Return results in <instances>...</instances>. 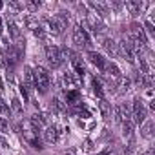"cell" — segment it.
Masks as SVG:
<instances>
[{"label":"cell","instance_id":"obj_1","mask_svg":"<svg viewBox=\"0 0 155 155\" xmlns=\"http://www.w3.org/2000/svg\"><path fill=\"white\" fill-rule=\"evenodd\" d=\"M33 79H35V88L40 91V93H48L49 90V73L42 68V66H37L33 69Z\"/></svg>","mask_w":155,"mask_h":155},{"label":"cell","instance_id":"obj_2","mask_svg":"<svg viewBox=\"0 0 155 155\" xmlns=\"http://www.w3.org/2000/svg\"><path fill=\"white\" fill-rule=\"evenodd\" d=\"M46 26H48V29H49L53 35H62V31H64L66 26H68V18H66L64 13H60V15H55V17L46 18Z\"/></svg>","mask_w":155,"mask_h":155},{"label":"cell","instance_id":"obj_3","mask_svg":"<svg viewBox=\"0 0 155 155\" xmlns=\"http://www.w3.org/2000/svg\"><path fill=\"white\" fill-rule=\"evenodd\" d=\"M46 58H48V62H49V66L53 69L60 68L62 62H64L62 53H60V48H57V46H48L46 48Z\"/></svg>","mask_w":155,"mask_h":155},{"label":"cell","instance_id":"obj_4","mask_svg":"<svg viewBox=\"0 0 155 155\" xmlns=\"http://www.w3.org/2000/svg\"><path fill=\"white\" fill-rule=\"evenodd\" d=\"M73 42L77 48H88L90 46V37L86 33V29H82L81 26H77L73 31Z\"/></svg>","mask_w":155,"mask_h":155},{"label":"cell","instance_id":"obj_5","mask_svg":"<svg viewBox=\"0 0 155 155\" xmlns=\"http://www.w3.org/2000/svg\"><path fill=\"white\" fill-rule=\"evenodd\" d=\"M131 117H133V122H137V124L146 120V108H144L140 99L133 101V113H131Z\"/></svg>","mask_w":155,"mask_h":155},{"label":"cell","instance_id":"obj_6","mask_svg":"<svg viewBox=\"0 0 155 155\" xmlns=\"http://www.w3.org/2000/svg\"><path fill=\"white\" fill-rule=\"evenodd\" d=\"M86 57H88V60H90L93 66H97L102 73L106 71V64H108V62H106V58H104L101 53H97V51H88V55H86Z\"/></svg>","mask_w":155,"mask_h":155},{"label":"cell","instance_id":"obj_7","mask_svg":"<svg viewBox=\"0 0 155 155\" xmlns=\"http://www.w3.org/2000/svg\"><path fill=\"white\" fill-rule=\"evenodd\" d=\"M115 119L117 122H124L126 119H131V113H130V108L126 104H120L115 108Z\"/></svg>","mask_w":155,"mask_h":155},{"label":"cell","instance_id":"obj_8","mask_svg":"<svg viewBox=\"0 0 155 155\" xmlns=\"http://www.w3.org/2000/svg\"><path fill=\"white\" fill-rule=\"evenodd\" d=\"M64 88H66V91H75L77 88H79V81L73 77V73H66L64 75Z\"/></svg>","mask_w":155,"mask_h":155},{"label":"cell","instance_id":"obj_9","mask_svg":"<svg viewBox=\"0 0 155 155\" xmlns=\"http://www.w3.org/2000/svg\"><path fill=\"white\" fill-rule=\"evenodd\" d=\"M71 64H73L75 71L79 73L81 77H84V75H86V68H84V62H82V58H81L79 55H73V53H71Z\"/></svg>","mask_w":155,"mask_h":155},{"label":"cell","instance_id":"obj_10","mask_svg":"<svg viewBox=\"0 0 155 155\" xmlns=\"http://www.w3.org/2000/svg\"><path fill=\"white\" fill-rule=\"evenodd\" d=\"M102 48L108 51V55H111V57H117L119 55V46H117V42L113 40V38H106L104 42H102Z\"/></svg>","mask_w":155,"mask_h":155},{"label":"cell","instance_id":"obj_11","mask_svg":"<svg viewBox=\"0 0 155 155\" xmlns=\"http://www.w3.org/2000/svg\"><path fill=\"white\" fill-rule=\"evenodd\" d=\"M57 139H58V128H57V126H48L46 131H44V140L51 144V142H55Z\"/></svg>","mask_w":155,"mask_h":155},{"label":"cell","instance_id":"obj_12","mask_svg":"<svg viewBox=\"0 0 155 155\" xmlns=\"http://www.w3.org/2000/svg\"><path fill=\"white\" fill-rule=\"evenodd\" d=\"M124 6H126V9L131 15H139L140 9H142V2H140V0H128V2H124Z\"/></svg>","mask_w":155,"mask_h":155},{"label":"cell","instance_id":"obj_13","mask_svg":"<svg viewBox=\"0 0 155 155\" xmlns=\"http://www.w3.org/2000/svg\"><path fill=\"white\" fill-rule=\"evenodd\" d=\"M66 102H68L69 106L81 104V93H79V90H75V91H66Z\"/></svg>","mask_w":155,"mask_h":155},{"label":"cell","instance_id":"obj_14","mask_svg":"<svg viewBox=\"0 0 155 155\" xmlns=\"http://www.w3.org/2000/svg\"><path fill=\"white\" fill-rule=\"evenodd\" d=\"M99 108H101V115H102L104 119H110V117H111L113 110H111V104H110L108 101L101 99V102H99Z\"/></svg>","mask_w":155,"mask_h":155},{"label":"cell","instance_id":"obj_15","mask_svg":"<svg viewBox=\"0 0 155 155\" xmlns=\"http://www.w3.org/2000/svg\"><path fill=\"white\" fill-rule=\"evenodd\" d=\"M106 71H108V75L113 77V79H120V69H119V66L115 62H108L106 64Z\"/></svg>","mask_w":155,"mask_h":155},{"label":"cell","instance_id":"obj_16","mask_svg":"<svg viewBox=\"0 0 155 155\" xmlns=\"http://www.w3.org/2000/svg\"><path fill=\"white\" fill-rule=\"evenodd\" d=\"M24 24L29 28V29H37V28H40V20H38V17H35V15H29V17H26V20H24Z\"/></svg>","mask_w":155,"mask_h":155},{"label":"cell","instance_id":"obj_17","mask_svg":"<svg viewBox=\"0 0 155 155\" xmlns=\"http://www.w3.org/2000/svg\"><path fill=\"white\" fill-rule=\"evenodd\" d=\"M8 29H9V35L13 37V38H20V29H18V26L11 20V18H8Z\"/></svg>","mask_w":155,"mask_h":155},{"label":"cell","instance_id":"obj_18","mask_svg":"<svg viewBox=\"0 0 155 155\" xmlns=\"http://www.w3.org/2000/svg\"><path fill=\"white\" fill-rule=\"evenodd\" d=\"M140 133H142V137H146V139H151V135H153V120H148V122H144V126L140 128Z\"/></svg>","mask_w":155,"mask_h":155},{"label":"cell","instance_id":"obj_19","mask_svg":"<svg viewBox=\"0 0 155 155\" xmlns=\"http://www.w3.org/2000/svg\"><path fill=\"white\" fill-rule=\"evenodd\" d=\"M88 6H90V8H93L99 15H106V13H108V6H106V4H102V2H90Z\"/></svg>","mask_w":155,"mask_h":155},{"label":"cell","instance_id":"obj_20","mask_svg":"<svg viewBox=\"0 0 155 155\" xmlns=\"http://www.w3.org/2000/svg\"><path fill=\"white\" fill-rule=\"evenodd\" d=\"M93 93L99 97V99H104V90H102V84H101V81H97V79H93Z\"/></svg>","mask_w":155,"mask_h":155},{"label":"cell","instance_id":"obj_21","mask_svg":"<svg viewBox=\"0 0 155 155\" xmlns=\"http://www.w3.org/2000/svg\"><path fill=\"white\" fill-rule=\"evenodd\" d=\"M11 110H13V113H17V115H20L24 110H22V104H20V101L15 97L13 101H11Z\"/></svg>","mask_w":155,"mask_h":155},{"label":"cell","instance_id":"obj_22","mask_svg":"<svg viewBox=\"0 0 155 155\" xmlns=\"http://www.w3.org/2000/svg\"><path fill=\"white\" fill-rule=\"evenodd\" d=\"M122 130H124V135H131V131H133V120L131 119H126L122 122Z\"/></svg>","mask_w":155,"mask_h":155},{"label":"cell","instance_id":"obj_23","mask_svg":"<svg viewBox=\"0 0 155 155\" xmlns=\"http://www.w3.org/2000/svg\"><path fill=\"white\" fill-rule=\"evenodd\" d=\"M28 140H29V144H31L33 148H37V150H42V142H40V139H38L37 135H29V137H28Z\"/></svg>","mask_w":155,"mask_h":155},{"label":"cell","instance_id":"obj_24","mask_svg":"<svg viewBox=\"0 0 155 155\" xmlns=\"http://www.w3.org/2000/svg\"><path fill=\"white\" fill-rule=\"evenodd\" d=\"M51 110H53V113H60V111H64V106L60 104L58 99H53L51 101Z\"/></svg>","mask_w":155,"mask_h":155},{"label":"cell","instance_id":"obj_25","mask_svg":"<svg viewBox=\"0 0 155 155\" xmlns=\"http://www.w3.org/2000/svg\"><path fill=\"white\" fill-rule=\"evenodd\" d=\"M26 8L29 11H37L40 8V0H31V2H26Z\"/></svg>","mask_w":155,"mask_h":155},{"label":"cell","instance_id":"obj_26","mask_svg":"<svg viewBox=\"0 0 155 155\" xmlns=\"http://www.w3.org/2000/svg\"><path fill=\"white\" fill-rule=\"evenodd\" d=\"M9 8H13V9L20 11V9H24V8H26V2H17V0H13V2H9Z\"/></svg>","mask_w":155,"mask_h":155},{"label":"cell","instance_id":"obj_27","mask_svg":"<svg viewBox=\"0 0 155 155\" xmlns=\"http://www.w3.org/2000/svg\"><path fill=\"white\" fill-rule=\"evenodd\" d=\"M9 111V106H8V102L0 97V115H4V113H8Z\"/></svg>","mask_w":155,"mask_h":155},{"label":"cell","instance_id":"obj_28","mask_svg":"<svg viewBox=\"0 0 155 155\" xmlns=\"http://www.w3.org/2000/svg\"><path fill=\"white\" fill-rule=\"evenodd\" d=\"M8 128H9V122H8V119L0 117V131H8Z\"/></svg>","mask_w":155,"mask_h":155},{"label":"cell","instance_id":"obj_29","mask_svg":"<svg viewBox=\"0 0 155 155\" xmlns=\"http://www.w3.org/2000/svg\"><path fill=\"white\" fill-rule=\"evenodd\" d=\"M130 84H131L130 79H120V90H122V91H128V90H130Z\"/></svg>","mask_w":155,"mask_h":155},{"label":"cell","instance_id":"obj_30","mask_svg":"<svg viewBox=\"0 0 155 155\" xmlns=\"http://www.w3.org/2000/svg\"><path fill=\"white\" fill-rule=\"evenodd\" d=\"M82 148H84V151H91V150H93V140H90V139L84 140V146H82Z\"/></svg>","mask_w":155,"mask_h":155},{"label":"cell","instance_id":"obj_31","mask_svg":"<svg viewBox=\"0 0 155 155\" xmlns=\"http://www.w3.org/2000/svg\"><path fill=\"white\" fill-rule=\"evenodd\" d=\"M33 33H35V37H38V38H44V28H42V26H40V28H37Z\"/></svg>","mask_w":155,"mask_h":155},{"label":"cell","instance_id":"obj_32","mask_svg":"<svg viewBox=\"0 0 155 155\" xmlns=\"http://www.w3.org/2000/svg\"><path fill=\"white\" fill-rule=\"evenodd\" d=\"M144 28H146V29H148V31H150V33H151V35H153V33H155V29H153V24H151V22H150V20H146V22H144Z\"/></svg>","mask_w":155,"mask_h":155},{"label":"cell","instance_id":"obj_33","mask_svg":"<svg viewBox=\"0 0 155 155\" xmlns=\"http://www.w3.org/2000/svg\"><path fill=\"white\" fill-rule=\"evenodd\" d=\"M108 153H110V151H108V150H104V151H101V153H95V155H108Z\"/></svg>","mask_w":155,"mask_h":155},{"label":"cell","instance_id":"obj_34","mask_svg":"<svg viewBox=\"0 0 155 155\" xmlns=\"http://www.w3.org/2000/svg\"><path fill=\"white\" fill-rule=\"evenodd\" d=\"M0 146H6V140H4L2 137H0Z\"/></svg>","mask_w":155,"mask_h":155},{"label":"cell","instance_id":"obj_35","mask_svg":"<svg viewBox=\"0 0 155 155\" xmlns=\"http://www.w3.org/2000/svg\"><path fill=\"white\" fill-rule=\"evenodd\" d=\"M4 33V29H2V18H0V35Z\"/></svg>","mask_w":155,"mask_h":155},{"label":"cell","instance_id":"obj_36","mask_svg":"<svg viewBox=\"0 0 155 155\" xmlns=\"http://www.w3.org/2000/svg\"><path fill=\"white\" fill-rule=\"evenodd\" d=\"M108 155H110V153H108ZM111 155H117V153H111Z\"/></svg>","mask_w":155,"mask_h":155},{"label":"cell","instance_id":"obj_37","mask_svg":"<svg viewBox=\"0 0 155 155\" xmlns=\"http://www.w3.org/2000/svg\"><path fill=\"white\" fill-rule=\"evenodd\" d=\"M69 155H71V153H69Z\"/></svg>","mask_w":155,"mask_h":155}]
</instances>
